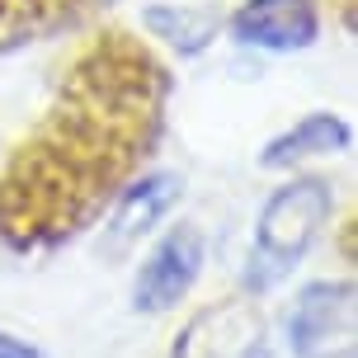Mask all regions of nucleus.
<instances>
[{
	"mask_svg": "<svg viewBox=\"0 0 358 358\" xmlns=\"http://www.w3.org/2000/svg\"><path fill=\"white\" fill-rule=\"evenodd\" d=\"M0 358H48L38 344H29L24 335H15V330H0Z\"/></svg>",
	"mask_w": 358,
	"mask_h": 358,
	"instance_id": "obj_8",
	"label": "nucleus"
},
{
	"mask_svg": "<svg viewBox=\"0 0 358 358\" xmlns=\"http://www.w3.org/2000/svg\"><path fill=\"white\" fill-rule=\"evenodd\" d=\"M142 24L161 38V43L179 48L184 57H194V52H203V48L217 38V24H222V19H217L213 10H198V5L170 0V5H151V10H142Z\"/></svg>",
	"mask_w": 358,
	"mask_h": 358,
	"instance_id": "obj_7",
	"label": "nucleus"
},
{
	"mask_svg": "<svg viewBox=\"0 0 358 358\" xmlns=\"http://www.w3.org/2000/svg\"><path fill=\"white\" fill-rule=\"evenodd\" d=\"M330 213H335V189L316 175L287 179L283 189H273V198L264 203V213L255 222V250H250V268H245V287L264 292L278 278H287L306 259V250L321 241V231L330 227Z\"/></svg>",
	"mask_w": 358,
	"mask_h": 358,
	"instance_id": "obj_1",
	"label": "nucleus"
},
{
	"mask_svg": "<svg viewBox=\"0 0 358 358\" xmlns=\"http://www.w3.org/2000/svg\"><path fill=\"white\" fill-rule=\"evenodd\" d=\"M203 264H208V241L194 222H179L142 255V264L132 273V311L142 316H165L175 311L194 283L203 278Z\"/></svg>",
	"mask_w": 358,
	"mask_h": 358,
	"instance_id": "obj_3",
	"label": "nucleus"
},
{
	"mask_svg": "<svg viewBox=\"0 0 358 358\" xmlns=\"http://www.w3.org/2000/svg\"><path fill=\"white\" fill-rule=\"evenodd\" d=\"M231 38L259 52H306L321 38V15L311 0H241Z\"/></svg>",
	"mask_w": 358,
	"mask_h": 358,
	"instance_id": "obj_4",
	"label": "nucleus"
},
{
	"mask_svg": "<svg viewBox=\"0 0 358 358\" xmlns=\"http://www.w3.org/2000/svg\"><path fill=\"white\" fill-rule=\"evenodd\" d=\"M292 358H349L354 354V283L321 278L306 283L283 316Z\"/></svg>",
	"mask_w": 358,
	"mask_h": 358,
	"instance_id": "obj_2",
	"label": "nucleus"
},
{
	"mask_svg": "<svg viewBox=\"0 0 358 358\" xmlns=\"http://www.w3.org/2000/svg\"><path fill=\"white\" fill-rule=\"evenodd\" d=\"M175 194H179L175 175H146V179H137L132 189H123L118 203H113V222H108L113 241L127 245V241H137V236L156 231V222L170 213Z\"/></svg>",
	"mask_w": 358,
	"mask_h": 358,
	"instance_id": "obj_6",
	"label": "nucleus"
},
{
	"mask_svg": "<svg viewBox=\"0 0 358 358\" xmlns=\"http://www.w3.org/2000/svg\"><path fill=\"white\" fill-rule=\"evenodd\" d=\"M349 146H354V127L344 123L340 113L316 108V113L297 118L287 132H278L273 142H264L259 165H264V170H292V165L321 161V156H340V151H349Z\"/></svg>",
	"mask_w": 358,
	"mask_h": 358,
	"instance_id": "obj_5",
	"label": "nucleus"
}]
</instances>
